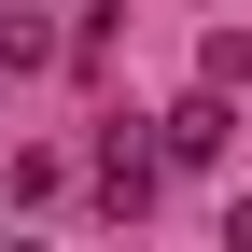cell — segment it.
I'll list each match as a JSON object with an SVG mask.
<instances>
[{
  "mask_svg": "<svg viewBox=\"0 0 252 252\" xmlns=\"http://www.w3.org/2000/svg\"><path fill=\"white\" fill-rule=\"evenodd\" d=\"M98 196H112V210L154 196V140H140V126H112V140H98Z\"/></svg>",
  "mask_w": 252,
  "mask_h": 252,
  "instance_id": "cell-1",
  "label": "cell"
},
{
  "mask_svg": "<svg viewBox=\"0 0 252 252\" xmlns=\"http://www.w3.org/2000/svg\"><path fill=\"white\" fill-rule=\"evenodd\" d=\"M154 140H168V154H182V168H210V154H224V98H210V84H196V98H182L168 126H154Z\"/></svg>",
  "mask_w": 252,
  "mask_h": 252,
  "instance_id": "cell-2",
  "label": "cell"
},
{
  "mask_svg": "<svg viewBox=\"0 0 252 252\" xmlns=\"http://www.w3.org/2000/svg\"><path fill=\"white\" fill-rule=\"evenodd\" d=\"M196 70H210V98H252V28H210Z\"/></svg>",
  "mask_w": 252,
  "mask_h": 252,
  "instance_id": "cell-3",
  "label": "cell"
},
{
  "mask_svg": "<svg viewBox=\"0 0 252 252\" xmlns=\"http://www.w3.org/2000/svg\"><path fill=\"white\" fill-rule=\"evenodd\" d=\"M224 238H238V252H252V196H238V210H224Z\"/></svg>",
  "mask_w": 252,
  "mask_h": 252,
  "instance_id": "cell-4",
  "label": "cell"
}]
</instances>
